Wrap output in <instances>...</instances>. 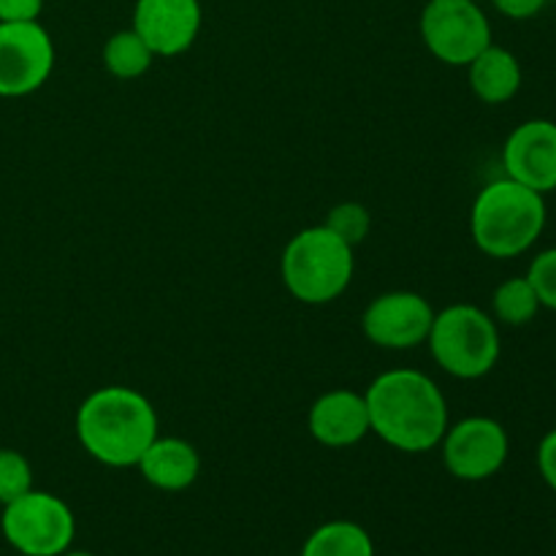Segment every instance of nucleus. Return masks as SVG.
I'll return each instance as SVG.
<instances>
[{"label": "nucleus", "mask_w": 556, "mask_h": 556, "mask_svg": "<svg viewBox=\"0 0 556 556\" xmlns=\"http://www.w3.org/2000/svg\"><path fill=\"white\" fill-rule=\"evenodd\" d=\"M538 472L546 486L556 492V427L538 445Z\"/></svg>", "instance_id": "4be33fe9"}, {"label": "nucleus", "mask_w": 556, "mask_h": 556, "mask_svg": "<svg viewBox=\"0 0 556 556\" xmlns=\"http://www.w3.org/2000/svg\"><path fill=\"white\" fill-rule=\"evenodd\" d=\"M33 489V467L25 454L14 448H0V505L14 503Z\"/></svg>", "instance_id": "6ab92c4d"}, {"label": "nucleus", "mask_w": 556, "mask_h": 556, "mask_svg": "<svg viewBox=\"0 0 556 556\" xmlns=\"http://www.w3.org/2000/svg\"><path fill=\"white\" fill-rule=\"evenodd\" d=\"M476 3H481V0H476Z\"/></svg>", "instance_id": "a878e982"}, {"label": "nucleus", "mask_w": 556, "mask_h": 556, "mask_svg": "<svg viewBox=\"0 0 556 556\" xmlns=\"http://www.w3.org/2000/svg\"><path fill=\"white\" fill-rule=\"evenodd\" d=\"M324 226L331 228L340 239H345L351 248H356V244H362L367 239L372 220H369V212L364 204H358V201H342V204L331 206Z\"/></svg>", "instance_id": "aec40b11"}, {"label": "nucleus", "mask_w": 556, "mask_h": 556, "mask_svg": "<svg viewBox=\"0 0 556 556\" xmlns=\"http://www.w3.org/2000/svg\"><path fill=\"white\" fill-rule=\"evenodd\" d=\"M41 9L43 0H0V22H33Z\"/></svg>", "instance_id": "5701e85b"}, {"label": "nucleus", "mask_w": 556, "mask_h": 556, "mask_svg": "<svg viewBox=\"0 0 556 556\" xmlns=\"http://www.w3.org/2000/svg\"><path fill=\"white\" fill-rule=\"evenodd\" d=\"M152 60H155V54L150 52V47L141 41L134 27L112 33L103 43V65L117 79H139L150 71Z\"/></svg>", "instance_id": "f3484780"}, {"label": "nucleus", "mask_w": 556, "mask_h": 556, "mask_svg": "<svg viewBox=\"0 0 556 556\" xmlns=\"http://www.w3.org/2000/svg\"><path fill=\"white\" fill-rule=\"evenodd\" d=\"M369 432L405 454L438 448L448 429V402L440 386L418 369H386L364 391Z\"/></svg>", "instance_id": "f257e3e1"}, {"label": "nucleus", "mask_w": 556, "mask_h": 556, "mask_svg": "<svg viewBox=\"0 0 556 556\" xmlns=\"http://www.w3.org/2000/svg\"><path fill=\"white\" fill-rule=\"evenodd\" d=\"M492 318L503 326H527L535 320V315L541 313V302H538V293L532 288V282L525 277H510V280L500 282L494 288L492 296Z\"/></svg>", "instance_id": "a211bd4d"}, {"label": "nucleus", "mask_w": 556, "mask_h": 556, "mask_svg": "<svg viewBox=\"0 0 556 556\" xmlns=\"http://www.w3.org/2000/svg\"><path fill=\"white\" fill-rule=\"evenodd\" d=\"M307 429L315 443L326 448H351L369 432V410L364 394L353 389H334L313 402Z\"/></svg>", "instance_id": "ddd939ff"}, {"label": "nucleus", "mask_w": 556, "mask_h": 556, "mask_svg": "<svg viewBox=\"0 0 556 556\" xmlns=\"http://www.w3.org/2000/svg\"><path fill=\"white\" fill-rule=\"evenodd\" d=\"M418 30L424 47L454 68H467L492 43V22L476 0H429Z\"/></svg>", "instance_id": "0eeeda50"}, {"label": "nucleus", "mask_w": 556, "mask_h": 556, "mask_svg": "<svg viewBox=\"0 0 556 556\" xmlns=\"http://www.w3.org/2000/svg\"><path fill=\"white\" fill-rule=\"evenodd\" d=\"M0 530L5 543L22 556H60L74 546L76 516L58 494L30 489L3 505Z\"/></svg>", "instance_id": "423d86ee"}, {"label": "nucleus", "mask_w": 556, "mask_h": 556, "mask_svg": "<svg viewBox=\"0 0 556 556\" xmlns=\"http://www.w3.org/2000/svg\"><path fill=\"white\" fill-rule=\"evenodd\" d=\"M136 467L150 486L161 492H185L199 481L201 456L188 440L157 434Z\"/></svg>", "instance_id": "4468645a"}, {"label": "nucleus", "mask_w": 556, "mask_h": 556, "mask_svg": "<svg viewBox=\"0 0 556 556\" xmlns=\"http://www.w3.org/2000/svg\"><path fill=\"white\" fill-rule=\"evenodd\" d=\"M299 556H375V543L362 525L337 519L309 532Z\"/></svg>", "instance_id": "dca6fc26"}, {"label": "nucleus", "mask_w": 556, "mask_h": 556, "mask_svg": "<svg viewBox=\"0 0 556 556\" xmlns=\"http://www.w3.org/2000/svg\"><path fill=\"white\" fill-rule=\"evenodd\" d=\"M492 3L508 20H532L541 14L546 0H492Z\"/></svg>", "instance_id": "b1692460"}, {"label": "nucleus", "mask_w": 556, "mask_h": 556, "mask_svg": "<svg viewBox=\"0 0 556 556\" xmlns=\"http://www.w3.org/2000/svg\"><path fill=\"white\" fill-rule=\"evenodd\" d=\"M427 345L434 364L459 380L489 375L503 353L497 320L476 304H451L434 313Z\"/></svg>", "instance_id": "39448f33"}, {"label": "nucleus", "mask_w": 556, "mask_h": 556, "mask_svg": "<svg viewBox=\"0 0 556 556\" xmlns=\"http://www.w3.org/2000/svg\"><path fill=\"white\" fill-rule=\"evenodd\" d=\"M527 280L535 288L541 307L556 313V248L543 250L532 258L530 269H527Z\"/></svg>", "instance_id": "412c9836"}, {"label": "nucleus", "mask_w": 556, "mask_h": 556, "mask_svg": "<svg viewBox=\"0 0 556 556\" xmlns=\"http://www.w3.org/2000/svg\"><path fill=\"white\" fill-rule=\"evenodd\" d=\"M201 20L199 0H136L130 27L155 58H177L195 43Z\"/></svg>", "instance_id": "f8f14e48"}, {"label": "nucleus", "mask_w": 556, "mask_h": 556, "mask_svg": "<svg viewBox=\"0 0 556 556\" xmlns=\"http://www.w3.org/2000/svg\"><path fill=\"white\" fill-rule=\"evenodd\" d=\"M438 448L451 476L478 483L503 470L510 454V440L503 424L494 418L470 416L448 424Z\"/></svg>", "instance_id": "6e6552de"}, {"label": "nucleus", "mask_w": 556, "mask_h": 556, "mask_svg": "<svg viewBox=\"0 0 556 556\" xmlns=\"http://www.w3.org/2000/svg\"><path fill=\"white\" fill-rule=\"evenodd\" d=\"M434 309L416 291H389L369 302L362 315V331L383 351H413L424 345L432 329Z\"/></svg>", "instance_id": "9d476101"}, {"label": "nucleus", "mask_w": 556, "mask_h": 556, "mask_svg": "<svg viewBox=\"0 0 556 556\" xmlns=\"http://www.w3.org/2000/svg\"><path fill=\"white\" fill-rule=\"evenodd\" d=\"M81 448L106 467H136L157 438V413L130 386H103L76 410Z\"/></svg>", "instance_id": "f03ea898"}, {"label": "nucleus", "mask_w": 556, "mask_h": 556, "mask_svg": "<svg viewBox=\"0 0 556 556\" xmlns=\"http://www.w3.org/2000/svg\"><path fill=\"white\" fill-rule=\"evenodd\" d=\"M351 244L331 228H302L286 244L280 258L282 282L288 293L302 304H329L348 291L356 271V255Z\"/></svg>", "instance_id": "20e7f679"}, {"label": "nucleus", "mask_w": 556, "mask_h": 556, "mask_svg": "<svg viewBox=\"0 0 556 556\" xmlns=\"http://www.w3.org/2000/svg\"><path fill=\"white\" fill-rule=\"evenodd\" d=\"M60 556H96L92 552H81V548H68V552H63Z\"/></svg>", "instance_id": "393cba45"}, {"label": "nucleus", "mask_w": 556, "mask_h": 556, "mask_svg": "<svg viewBox=\"0 0 556 556\" xmlns=\"http://www.w3.org/2000/svg\"><path fill=\"white\" fill-rule=\"evenodd\" d=\"M505 177L538 190H556V123L554 119H527L516 125L503 147Z\"/></svg>", "instance_id": "9b49d317"}, {"label": "nucleus", "mask_w": 556, "mask_h": 556, "mask_svg": "<svg viewBox=\"0 0 556 556\" xmlns=\"http://www.w3.org/2000/svg\"><path fill=\"white\" fill-rule=\"evenodd\" d=\"M546 217V195L510 177L494 179L472 201V242L489 258H516L541 239Z\"/></svg>", "instance_id": "7ed1b4c3"}, {"label": "nucleus", "mask_w": 556, "mask_h": 556, "mask_svg": "<svg viewBox=\"0 0 556 556\" xmlns=\"http://www.w3.org/2000/svg\"><path fill=\"white\" fill-rule=\"evenodd\" d=\"M54 71V41L33 22H0V98L41 90Z\"/></svg>", "instance_id": "1a4fd4ad"}, {"label": "nucleus", "mask_w": 556, "mask_h": 556, "mask_svg": "<svg viewBox=\"0 0 556 556\" xmlns=\"http://www.w3.org/2000/svg\"><path fill=\"white\" fill-rule=\"evenodd\" d=\"M467 79H470V90L476 98H481L489 106H500L516 98L521 90V63L510 49L489 43L470 65H467Z\"/></svg>", "instance_id": "2eb2a0df"}]
</instances>
